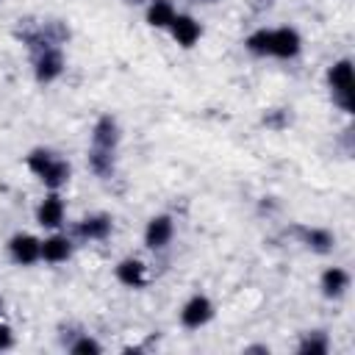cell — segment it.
Here are the masks:
<instances>
[{"label": "cell", "mask_w": 355, "mask_h": 355, "mask_svg": "<svg viewBox=\"0 0 355 355\" xmlns=\"http://www.w3.org/2000/svg\"><path fill=\"white\" fill-rule=\"evenodd\" d=\"M69 172H72V169H69V164H67V161L53 158V164L39 175V180H42L47 189H53V191H55V189H61V186L69 180Z\"/></svg>", "instance_id": "cell-16"}, {"label": "cell", "mask_w": 355, "mask_h": 355, "mask_svg": "<svg viewBox=\"0 0 355 355\" xmlns=\"http://www.w3.org/2000/svg\"><path fill=\"white\" fill-rule=\"evenodd\" d=\"M327 80H330V92H333V100L341 111L352 114L355 103H352V92H355V80H352V61L349 58H341L330 67L327 72Z\"/></svg>", "instance_id": "cell-1"}, {"label": "cell", "mask_w": 355, "mask_h": 355, "mask_svg": "<svg viewBox=\"0 0 355 355\" xmlns=\"http://www.w3.org/2000/svg\"><path fill=\"white\" fill-rule=\"evenodd\" d=\"M319 288H322V294H324L327 300H338V297L349 288V275H347V269H341V266L324 269V272H322V280H319Z\"/></svg>", "instance_id": "cell-9"}, {"label": "cell", "mask_w": 355, "mask_h": 355, "mask_svg": "<svg viewBox=\"0 0 355 355\" xmlns=\"http://www.w3.org/2000/svg\"><path fill=\"white\" fill-rule=\"evenodd\" d=\"M172 19H175V8L169 0H150V6H147V25L150 28H169Z\"/></svg>", "instance_id": "cell-15"}, {"label": "cell", "mask_w": 355, "mask_h": 355, "mask_svg": "<svg viewBox=\"0 0 355 355\" xmlns=\"http://www.w3.org/2000/svg\"><path fill=\"white\" fill-rule=\"evenodd\" d=\"M300 47H302V39H300V33L294 28L272 31V50H269V55H275V58H294L300 53Z\"/></svg>", "instance_id": "cell-7"}, {"label": "cell", "mask_w": 355, "mask_h": 355, "mask_svg": "<svg viewBox=\"0 0 355 355\" xmlns=\"http://www.w3.org/2000/svg\"><path fill=\"white\" fill-rule=\"evenodd\" d=\"M89 166L97 178H111L114 175V150H100V147H92L89 153Z\"/></svg>", "instance_id": "cell-17"}, {"label": "cell", "mask_w": 355, "mask_h": 355, "mask_svg": "<svg viewBox=\"0 0 355 355\" xmlns=\"http://www.w3.org/2000/svg\"><path fill=\"white\" fill-rule=\"evenodd\" d=\"M247 352H269V347H247Z\"/></svg>", "instance_id": "cell-25"}, {"label": "cell", "mask_w": 355, "mask_h": 355, "mask_svg": "<svg viewBox=\"0 0 355 355\" xmlns=\"http://www.w3.org/2000/svg\"><path fill=\"white\" fill-rule=\"evenodd\" d=\"M244 47H247L252 55H269V50H272V31L261 28V31L250 33L247 42H244Z\"/></svg>", "instance_id": "cell-19"}, {"label": "cell", "mask_w": 355, "mask_h": 355, "mask_svg": "<svg viewBox=\"0 0 355 355\" xmlns=\"http://www.w3.org/2000/svg\"><path fill=\"white\" fill-rule=\"evenodd\" d=\"M119 144V125L111 114L100 116L94 122V130H92V147H100V150H114Z\"/></svg>", "instance_id": "cell-8"}, {"label": "cell", "mask_w": 355, "mask_h": 355, "mask_svg": "<svg viewBox=\"0 0 355 355\" xmlns=\"http://www.w3.org/2000/svg\"><path fill=\"white\" fill-rule=\"evenodd\" d=\"M78 233H80L83 239L103 241V239H108V233H111V216H108V214H92V216H86V219L78 225Z\"/></svg>", "instance_id": "cell-14"}, {"label": "cell", "mask_w": 355, "mask_h": 355, "mask_svg": "<svg viewBox=\"0 0 355 355\" xmlns=\"http://www.w3.org/2000/svg\"><path fill=\"white\" fill-rule=\"evenodd\" d=\"M172 233H175V222L172 216L161 214V216H153L144 227V244L150 250H164L169 241H172Z\"/></svg>", "instance_id": "cell-5"}, {"label": "cell", "mask_w": 355, "mask_h": 355, "mask_svg": "<svg viewBox=\"0 0 355 355\" xmlns=\"http://www.w3.org/2000/svg\"><path fill=\"white\" fill-rule=\"evenodd\" d=\"M211 316H214V305H211V300H208L205 294H194V297L183 305V311H180V322H183V327H189V330L202 327Z\"/></svg>", "instance_id": "cell-4"}, {"label": "cell", "mask_w": 355, "mask_h": 355, "mask_svg": "<svg viewBox=\"0 0 355 355\" xmlns=\"http://www.w3.org/2000/svg\"><path fill=\"white\" fill-rule=\"evenodd\" d=\"M33 72H36V80H39V83H53V80L64 72V55H61V50H58L55 44L36 47Z\"/></svg>", "instance_id": "cell-2"}, {"label": "cell", "mask_w": 355, "mask_h": 355, "mask_svg": "<svg viewBox=\"0 0 355 355\" xmlns=\"http://www.w3.org/2000/svg\"><path fill=\"white\" fill-rule=\"evenodd\" d=\"M53 158H55V155H53L50 150H42V147H39V150H33V153L25 158V164H28V169H31V172L39 178V175H42V172H44V169L53 164Z\"/></svg>", "instance_id": "cell-20"}, {"label": "cell", "mask_w": 355, "mask_h": 355, "mask_svg": "<svg viewBox=\"0 0 355 355\" xmlns=\"http://www.w3.org/2000/svg\"><path fill=\"white\" fill-rule=\"evenodd\" d=\"M250 6H252L255 11H261V8H269V6H272V0H250Z\"/></svg>", "instance_id": "cell-24"}, {"label": "cell", "mask_w": 355, "mask_h": 355, "mask_svg": "<svg viewBox=\"0 0 355 355\" xmlns=\"http://www.w3.org/2000/svg\"><path fill=\"white\" fill-rule=\"evenodd\" d=\"M144 263L139 258H125L116 263V280L128 288H141L147 283V275H144Z\"/></svg>", "instance_id": "cell-11"}, {"label": "cell", "mask_w": 355, "mask_h": 355, "mask_svg": "<svg viewBox=\"0 0 355 355\" xmlns=\"http://www.w3.org/2000/svg\"><path fill=\"white\" fill-rule=\"evenodd\" d=\"M69 255H72V241H69L67 236L55 233V236H50V239L42 241V261H47V263H61V261H67Z\"/></svg>", "instance_id": "cell-12"}, {"label": "cell", "mask_w": 355, "mask_h": 355, "mask_svg": "<svg viewBox=\"0 0 355 355\" xmlns=\"http://www.w3.org/2000/svg\"><path fill=\"white\" fill-rule=\"evenodd\" d=\"M297 233L302 236V244L313 252H330L336 247V236L324 227H297Z\"/></svg>", "instance_id": "cell-13"}, {"label": "cell", "mask_w": 355, "mask_h": 355, "mask_svg": "<svg viewBox=\"0 0 355 355\" xmlns=\"http://www.w3.org/2000/svg\"><path fill=\"white\" fill-rule=\"evenodd\" d=\"M263 125H266V128H275V130H280V128L286 125V111H283V108H275V111H269V114L263 116Z\"/></svg>", "instance_id": "cell-22"}, {"label": "cell", "mask_w": 355, "mask_h": 355, "mask_svg": "<svg viewBox=\"0 0 355 355\" xmlns=\"http://www.w3.org/2000/svg\"><path fill=\"white\" fill-rule=\"evenodd\" d=\"M36 222L42 227H58L64 222V200L58 194H47L36 208Z\"/></svg>", "instance_id": "cell-10"}, {"label": "cell", "mask_w": 355, "mask_h": 355, "mask_svg": "<svg viewBox=\"0 0 355 355\" xmlns=\"http://www.w3.org/2000/svg\"><path fill=\"white\" fill-rule=\"evenodd\" d=\"M8 252L14 258V263L19 266H31L42 258V241L31 233H17L11 241H8Z\"/></svg>", "instance_id": "cell-3"}, {"label": "cell", "mask_w": 355, "mask_h": 355, "mask_svg": "<svg viewBox=\"0 0 355 355\" xmlns=\"http://www.w3.org/2000/svg\"><path fill=\"white\" fill-rule=\"evenodd\" d=\"M327 349H330V344L322 330H313L300 341V355H327Z\"/></svg>", "instance_id": "cell-18"}, {"label": "cell", "mask_w": 355, "mask_h": 355, "mask_svg": "<svg viewBox=\"0 0 355 355\" xmlns=\"http://www.w3.org/2000/svg\"><path fill=\"white\" fill-rule=\"evenodd\" d=\"M69 352H72V355H97V352H103V347H100V341H94L92 336H80L78 341L69 344Z\"/></svg>", "instance_id": "cell-21"}, {"label": "cell", "mask_w": 355, "mask_h": 355, "mask_svg": "<svg viewBox=\"0 0 355 355\" xmlns=\"http://www.w3.org/2000/svg\"><path fill=\"white\" fill-rule=\"evenodd\" d=\"M169 31H172V39L180 47H194L197 39H200V33H202L200 22L194 17H189V14H175V19L169 22Z\"/></svg>", "instance_id": "cell-6"}, {"label": "cell", "mask_w": 355, "mask_h": 355, "mask_svg": "<svg viewBox=\"0 0 355 355\" xmlns=\"http://www.w3.org/2000/svg\"><path fill=\"white\" fill-rule=\"evenodd\" d=\"M14 344V336H11V327L0 322V349H8Z\"/></svg>", "instance_id": "cell-23"}]
</instances>
